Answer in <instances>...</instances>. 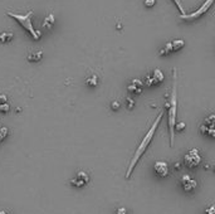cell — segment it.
Listing matches in <instances>:
<instances>
[{
    "mask_svg": "<svg viewBox=\"0 0 215 214\" xmlns=\"http://www.w3.org/2000/svg\"><path fill=\"white\" fill-rule=\"evenodd\" d=\"M172 89L169 102L165 105L167 109V118H169V132H170V145H174L175 139V124H176V112H178V72L176 68L172 71Z\"/></svg>",
    "mask_w": 215,
    "mask_h": 214,
    "instance_id": "cell-1",
    "label": "cell"
},
{
    "mask_svg": "<svg viewBox=\"0 0 215 214\" xmlns=\"http://www.w3.org/2000/svg\"><path fill=\"white\" fill-rule=\"evenodd\" d=\"M162 115H164L162 111L158 112V115H157L156 120H155V122L152 124V126L150 127V130L145 133V136H143L142 141L140 142L137 150L135 151V155H133V157H132V160H131V163H130V166H128V169H127V172H126V178H127V179L131 176V174H132L133 169H135L136 164L139 163V160H140L141 156L145 154V151L147 150V148H149L150 142L152 141V137H154V135H155V132H156L157 127H158V125H160V122H161V120H162Z\"/></svg>",
    "mask_w": 215,
    "mask_h": 214,
    "instance_id": "cell-2",
    "label": "cell"
},
{
    "mask_svg": "<svg viewBox=\"0 0 215 214\" xmlns=\"http://www.w3.org/2000/svg\"><path fill=\"white\" fill-rule=\"evenodd\" d=\"M6 15L13 18L14 20H17L23 28L24 30H26L29 33V35L32 38H34L35 41H39L40 37H42V33H40L39 30L34 29L33 26V23H32V17L34 15V11L29 10L28 13H25V14H17V13H11V11H6Z\"/></svg>",
    "mask_w": 215,
    "mask_h": 214,
    "instance_id": "cell-3",
    "label": "cell"
},
{
    "mask_svg": "<svg viewBox=\"0 0 215 214\" xmlns=\"http://www.w3.org/2000/svg\"><path fill=\"white\" fill-rule=\"evenodd\" d=\"M213 3H214V0H205V2L203 3V5H201L196 11L191 13V14H181L180 18L182 20H185V22H195L200 17H203L205 13L210 9V6L213 5Z\"/></svg>",
    "mask_w": 215,
    "mask_h": 214,
    "instance_id": "cell-4",
    "label": "cell"
},
{
    "mask_svg": "<svg viewBox=\"0 0 215 214\" xmlns=\"http://www.w3.org/2000/svg\"><path fill=\"white\" fill-rule=\"evenodd\" d=\"M200 163H201V155H200L197 149L189 150L184 156V164H185L186 168H189V169L197 168L200 165Z\"/></svg>",
    "mask_w": 215,
    "mask_h": 214,
    "instance_id": "cell-5",
    "label": "cell"
},
{
    "mask_svg": "<svg viewBox=\"0 0 215 214\" xmlns=\"http://www.w3.org/2000/svg\"><path fill=\"white\" fill-rule=\"evenodd\" d=\"M165 79V76L162 73L160 68H155L150 74H147L146 78H145V82H143V86H147V87H154V86H157L160 83H162Z\"/></svg>",
    "mask_w": 215,
    "mask_h": 214,
    "instance_id": "cell-6",
    "label": "cell"
},
{
    "mask_svg": "<svg viewBox=\"0 0 215 214\" xmlns=\"http://www.w3.org/2000/svg\"><path fill=\"white\" fill-rule=\"evenodd\" d=\"M179 183L181 185L182 190L186 192V193H193L196 189V186H197V181L191 175H189V174H185V175H182L180 178Z\"/></svg>",
    "mask_w": 215,
    "mask_h": 214,
    "instance_id": "cell-7",
    "label": "cell"
},
{
    "mask_svg": "<svg viewBox=\"0 0 215 214\" xmlns=\"http://www.w3.org/2000/svg\"><path fill=\"white\" fill-rule=\"evenodd\" d=\"M154 171L158 178H166L170 174L169 164L166 161H161V160H158V161H156L154 164Z\"/></svg>",
    "mask_w": 215,
    "mask_h": 214,
    "instance_id": "cell-8",
    "label": "cell"
},
{
    "mask_svg": "<svg viewBox=\"0 0 215 214\" xmlns=\"http://www.w3.org/2000/svg\"><path fill=\"white\" fill-rule=\"evenodd\" d=\"M89 181V175L84 171H78L77 175L71 180V184L76 188H82L83 185H86Z\"/></svg>",
    "mask_w": 215,
    "mask_h": 214,
    "instance_id": "cell-9",
    "label": "cell"
},
{
    "mask_svg": "<svg viewBox=\"0 0 215 214\" xmlns=\"http://www.w3.org/2000/svg\"><path fill=\"white\" fill-rule=\"evenodd\" d=\"M143 82L141 81V79H131V82L127 85V91L130 93H132V95H141L142 91H143Z\"/></svg>",
    "mask_w": 215,
    "mask_h": 214,
    "instance_id": "cell-10",
    "label": "cell"
},
{
    "mask_svg": "<svg viewBox=\"0 0 215 214\" xmlns=\"http://www.w3.org/2000/svg\"><path fill=\"white\" fill-rule=\"evenodd\" d=\"M200 132L203 135H208L209 137H215V130H214V124L208 125V124H203L200 126Z\"/></svg>",
    "mask_w": 215,
    "mask_h": 214,
    "instance_id": "cell-11",
    "label": "cell"
},
{
    "mask_svg": "<svg viewBox=\"0 0 215 214\" xmlns=\"http://www.w3.org/2000/svg\"><path fill=\"white\" fill-rule=\"evenodd\" d=\"M54 20H56V18H54V15L53 14H48L45 18H44V22H43V28H45V29H52L53 28V25H54Z\"/></svg>",
    "mask_w": 215,
    "mask_h": 214,
    "instance_id": "cell-12",
    "label": "cell"
},
{
    "mask_svg": "<svg viewBox=\"0 0 215 214\" xmlns=\"http://www.w3.org/2000/svg\"><path fill=\"white\" fill-rule=\"evenodd\" d=\"M43 58V52L42 50H35V52H30L28 54V61L29 62H39Z\"/></svg>",
    "mask_w": 215,
    "mask_h": 214,
    "instance_id": "cell-13",
    "label": "cell"
},
{
    "mask_svg": "<svg viewBox=\"0 0 215 214\" xmlns=\"http://www.w3.org/2000/svg\"><path fill=\"white\" fill-rule=\"evenodd\" d=\"M14 38V34L11 32H2L0 33V43H10Z\"/></svg>",
    "mask_w": 215,
    "mask_h": 214,
    "instance_id": "cell-14",
    "label": "cell"
},
{
    "mask_svg": "<svg viewBox=\"0 0 215 214\" xmlns=\"http://www.w3.org/2000/svg\"><path fill=\"white\" fill-rule=\"evenodd\" d=\"M170 43H171V47H172V52H178L181 48H184V46H185V42L182 41V39H174V41H171Z\"/></svg>",
    "mask_w": 215,
    "mask_h": 214,
    "instance_id": "cell-15",
    "label": "cell"
},
{
    "mask_svg": "<svg viewBox=\"0 0 215 214\" xmlns=\"http://www.w3.org/2000/svg\"><path fill=\"white\" fill-rule=\"evenodd\" d=\"M86 83H87V86H89V87H96L97 85H98V77H97V74H91L87 79H86Z\"/></svg>",
    "mask_w": 215,
    "mask_h": 214,
    "instance_id": "cell-16",
    "label": "cell"
},
{
    "mask_svg": "<svg viewBox=\"0 0 215 214\" xmlns=\"http://www.w3.org/2000/svg\"><path fill=\"white\" fill-rule=\"evenodd\" d=\"M170 53H174L172 52V47H171V43L169 42L164 48H161L160 49V53L158 54L161 56V57H164V56H167V54H170Z\"/></svg>",
    "mask_w": 215,
    "mask_h": 214,
    "instance_id": "cell-17",
    "label": "cell"
},
{
    "mask_svg": "<svg viewBox=\"0 0 215 214\" xmlns=\"http://www.w3.org/2000/svg\"><path fill=\"white\" fill-rule=\"evenodd\" d=\"M8 135H9V130L5 126H0V142L4 141Z\"/></svg>",
    "mask_w": 215,
    "mask_h": 214,
    "instance_id": "cell-18",
    "label": "cell"
},
{
    "mask_svg": "<svg viewBox=\"0 0 215 214\" xmlns=\"http://www.w3.org/2000/svg\"><path fill=\"white\" fill-rule=\"evenodd\" d=\"M9 111H10V105L8 102L0 103V112H2V113H8Z\"/></svg>",
    "mask_w": 215,
    "mask_h": 214,
    "instance_id": "cell-19",
    "label": "cell"
},
{
    "mask_svg": "<svg viewBox=\"0 0 215 214\" xmlns=\"http://www.w3.org/2000/svg\"><path fill=\"white\" fill-rule=\"evenodd\" d=\"M126 101H127V102H126V105H127V109H128V110H132L133 107H135V100H132L131 97H128Z\"/></svg>",
    "mask_w": 215,
    "mask_h": 214,
    "instance_id": "cell-20",
    "label": "cell"
},
{
    "mask_svg": "<svg viewBox=\"0 0 215 214\" xmlns=\"http://www.w3.org/2000/svg\"><path fill=\"white\" fill-rule=\"evenodd\" d=\"M174 3L176 4V6L179 8V10H180L181 14H185V9H184V6H182V4H181V0H174Z\"/></svg>",
    "mask_w": 215,
    "mask_h": 214,
    "instance_id": "cell-21",
    "label": "cell"
},
{
    "mask_svg": "<svg viewBox=\"0 0 215 214\" xmlns=\"http://www.w3.org/2000/svg\"><path fill=\"white\" fill-rule=\"evenodd\" d=\"M119 107H121V103L116 100V101H112L111 102V109L113 110V111H117V110H119Z\"/></svg>",
    "mask_w": 215,
    "mask_h": 214,
    "instance_id": "cell-22",
    "label": "cell"
},
{
    "mask_svg": "<svg viewBox=\"0 0 215 214\" xmlns=\"http://www.w3.org/2000/svg\"><path fill=\"white\" fill-rule=\"evenodd\" d=\"M185 129V122H176L175 124V131H182Z\"/></svg>",
    "mask_w": 215,
    "mask_h": 214,
    "instance_id": "cell-23",
    "label": "cell"
},
{
    "mask_svg": "<svg viewBox=\"0 0 215 214\" xmlns=\"http://www.w3.org/2000/svg\"><path fill=\"white\" fill-rule=\"evenodd\" d=\"M204 124H208V125H211V124H214V115H213V113H211V115H209V116L205 118Z\"/></svg>",
    "mask_w": 215,
    "mask_h": 214,
    "instance_id": "cell-24",
    "label": "cell"
},
{
    "mask_svg": "<svg viewBox=\"0 0 215 214\" xmlns=\"http://www.w3.org/2000/svg\"><path fill=\"white\" fill-rule=\"evenodd\" d=\"M115 214H127V209H126V208H123V207H119V208H117V209H116Z\"/></svg>",
    "mask_w": 215,
    "mask_h": 214,
    "instance_id": "cell-25",
    "label": "cell"
},
{
    "mask_svg": "<svg viewBox=\"0 0 215 214\" xmlns=\"http://www.w3.org/2000/svg\"><path fill=\"white\" fill-rule=\"evenodd\" d=\"M154 5H155V0H145V6L152 8Z\"/></svg>",
    "mask_w": 215,
    "mask_h": 214,
    "instance_id": "cell-26",
    "label": "cell"
},
{
    "mask_svg": "<svg viewBox=\"0 0 215 214\" xmlns=\"http://www.w3.org/2000/svg\"><path fill=\"white\" fill-rule=\"evenodd\" d=\"M214 210H215V207L211 204L209 208H206V210H205V214H214Z\"/></svg>",
    "mask_w": 215,
    "mask_h": 214,
    "instance_id": "cell-27",
    "label": "cell"
},
{
    "mask_svg": "<svg viewBox=\"0 0 215 214\" xmlns=\"http://www.w3.org/2000/svg\"><path fill=\"white\" fill-rule=\"evenodd\" d=\"M4 102H8V97L4 93H0V103H4Z\"/></svg>",
    "mask_w": 215,
    "mask_h": 214,
    "instance_id": "cell-28",
    "label": "cell"
},
{
    "mask_svg": "<svg viewBox=\"0 0 215 214\" xmlns=\"http://www.w3.org/2000/svg\"><path fill=\"white\" fill-rule=\"evenodd\" d=\"M175 169H176V170H180V169H181L180 163H176V164H175Z\"/></svg>",
    "mask_w": 215,
    "mask_h": 214,
    "instance_id": "cell-29",
    "label": "cell"
},
{
    "mask_svg": "<svg viewBox=\"0 0 215 214\" xmlns=\"http://www.w3.org/2000/svg\"><path fill=\"white\" fill-rule=\"evenodd\" d=\"M0 214H9V212H6L4 209H0Z\"/></svg>",
    "mask_w": 215,
    "mask_h": 214,
    "instance_id": "cell-30",
    "label": "cell"
}]
</instances>
